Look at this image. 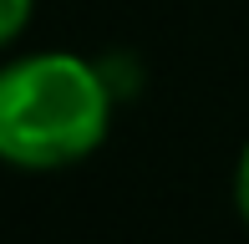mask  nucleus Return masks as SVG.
Here are the masks:
<instances>
[{
    "label": "nucleus",
    "mask_w": 249,
    "mask_h": 244,
    "mask_svg": "<svg viewBox=\"0 0 249 244\" xmlns=\"http://www.w3.org/2000/svg\"><path fill=\"white\" fill-rule=\"evenodd\" d=\"M31 5H36V0H0V46H10V41L26 31Z\"/></svg>",
    "instance_id": "nucleus-2"
},
{
    "label": "nucleus",
    "mask_w": 249,
    "mask_h": 244,
    "mask_svg": "<svg viewBox=\"0 0 249 244\" xmlns=\"http://www.w3.org/2000/svg\"><path fill=\"white\" fill-rule=\"evenodd\" d=\"M112 127V87L76 51H36L0 66V163L51 173L82 163Z\"/></svg>",
    "instance_id": "nucleus-1"
},
{
    "label": "nucleus",
    "mask_w": 249,
    "mask_h": 244,
    "mask_svg": "<svg viewBox=\"0 0 249 244\" xmlns=\"http://www.w3.org/2000/svg\"><path fill=\"white\" fill-rule=\"evenodd\" d=\"M234 198H239V214H244V224H249V148H244V158H239V173H234Z\"/></svg>",
    "instance_id": "nucleus-3"
}]
</instances>
